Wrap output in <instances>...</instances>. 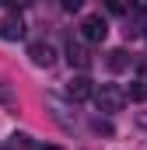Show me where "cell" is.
Segmentation results:
<instances>
[{"label":"cell","mask_w":147,"mask_h":150,"mask_svg":"<svg viewBox=\"0 0 147 150\" xmlns=\"http://www.w3.org/2000/svg\"><path fill=\"white\" fill-rule=\"evenodd\" d=\"M42 150H63V147H53V143H49V147H42Z\"/></svg>","instance_id":"cell-13"},{"label":"cell","mask_w":147,"mask_h":150,"mask_svg":"<svg viewBox=\"0 0 147 150\" xmlns=\"http://www.w3.org/2000/svg\"><path fill=\"white\" fill-rule=\"evenodd\" d=\"M67 59H70V67H77V70H88V67H91V52H88L81 42H70V45H67Z\"/></svg>","instance_id":"cell-6"},{"label":"cell","mask_w":147,"mask_h":150,"mask_svg":"<svg viewBox=\"0 0 147 150\" xmlns=\"http://www.w3.org/2000/svg\"><path fill=\"white\" fill-rule=\"evenodd\" d=\"M144 38H147V32H144Z\"/></svg>","instance_id":"cell-14"},{"label":"cell","mask_w":147,"mask_h":150,"mask_svg":"<svg viewBox=\"0 0 147 150\" xmlns=\"http://www.w3.org/2000/svg\"><path fill=\"white\" fill-rule=\"evenodd\" d=\"M84 7V0H63V11H81Z\"/></svg>","instance_id":"cell-11"},{"label":"cell","mask_w":147,"mask_h":150,"mask_svg":"<svg viewBox=\"0 0 147 150\" xmlns=\"http://www.w3.org/2000/svg\"><path fill=\"white\" fill-rule=\"evenodd\" d=\"M130 7H133V0H105L109 14H130Z\"/></svg>","instance_id":"cell-8"},{"label":"cell","mask_w":147,"mask_h":150,"mask_svg":"<svg viewBox=\"0 0 147 150\" xmlns=\"http://www.w3.org/2000/svg\"><path fill=\"white\" fill-rule=\"evenodd\" d=\"M81 35H84V42H105L109 21H105L102 14H88V18L81 21Z\"/></svg>","instance_id":"cell-2"},{"label":"cell","mask_w":147,"mask_h":150,"mask_svg":"<svg viewBox=\"0 0 147 150\" xmlns=\"http://www.w3.org/2000/svg\"><path fill=\"white\" fill-rule=\"evenodd\" d=\"M28 59H32L35 67H53L56 52H53V45H46V42H32V45H28Z\"/></svg>","instance_id":"cell-5"},{"label":"cell","mask_w":147,"mask_h":150,"mask_svg":"<svg viewBox=\"0 0 147 150\" xmlns=\"http://www.w3.org/2000/svg\"><path fill=\"white\" fill-rule=\"evenodd\" d=\"M133 7L137 11H147V0H133Z\"/></svg>","instance_id":"cell-12"},{"label":"cell","mask_w":147,"mask_h":150,"mask_svg":"<svg viewBox=\"0 0 147 150\" xmlns=\"http://www.w3.org/2000/svg\"><path fill=\"white\" fill-rule=\"evenodd\" d=\"M28 4H32V0H4V7H11V11H14V7L21 11V7H28Z\"/></svg>","instance_id":"cell-10"},{"label":"cell","mask_w":147,"mask_h":150,"mask_svg":"<svg viewBox=\"0 0 147 150\" xmlns=\"http://www.w3.org/2000/svg\"><path fill=\"white\" fill-rule=\"evenodd\" d=\"M126 67H130V52H126V49H112L109 52V70L112 74H123Z\"/></svg>","instance_id":"cell-7"},{"label":"cell","mask_w":147,"mask_h":150,"mask_svg":"<svg viewBox=\"0 0 147 150\" xmlns=\"http://www.w3.org/2000/svg\"><path fill=\"white\" fill-rule=\"evenodd\" d=\"M0 38L4 42H21L25 38V21L18 14H4L0 18Z\"/></svg>","instance_id":"cell-3"},{"label":"cell","mask_w":147,"mask_h":150,"mask_svg":"<svg viewBox=\"0 0 147 150\" xmlns=\"http://www.w3.org/2000/svg\"><path fill=\"white\" fill-rule=\"evenodd\" d=\"M91 129H95V133H102V136H112V122H109V119H95V122H91Z\"/></svg>","instance_id":"cell-9"},{"label":"cell","mask_w":147,"mask_h":150,"mask_svg":"<svg viewBox=\"0 0 147 150\" xmlns=\"http://www.w3.org/2000/svg\"><path fill=\"white\" fill-rule=\"evenodd\" d=\"M67 94H70V101H88V98H95V84H91V77H74L70 84H67Z\"/></svg>","instance_id":"cell-4"},{"label":"cell","mask_w":147,"mask_h":150,"mask_svg":"<svg viewBox=\"0 0 147 150\" xmlns=\"http://www.w3.org/2000/svg\"><path fill=\"white\" fill-rule=\"evenodd\" d=\"M126 101H130V94H126L119 84H102V87H95V105H98L102 112H119Z\"/></svg>","instance_id":"cell-1"}]
</instances>
